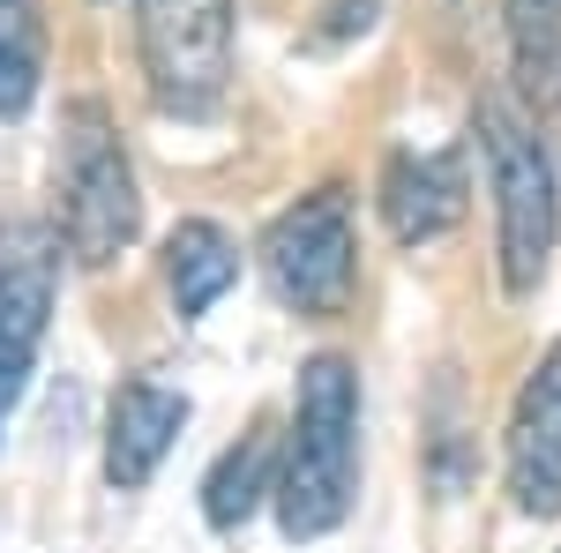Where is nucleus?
<instances>
[{"label":"nucleus","mask_w":561,"mask_h":553,"mask_svg":"<svg viewBox=\"0 0 561 553\" xmlns=\"http://www.w3.org/2000/svg\"><path fill=\"white\" fill-rule=\"evenodd\" d=\"M277 531L307 546L330 539L359 502V375L337 352H314L293 382V426L277 441Z\"/></svg>","instance_id":"obj_1"},{"label":"nucleus","mask_w":561,"mask_h":553,"mask_svg":"<svg viewBox=\"0 0 561 553\" xmlns=\"http://www.w3.org/2000/svg\"><path fill=\"white\" fill-rule=\"evenodd\" d=\"M465 210H472L465 150H397L382 165V224L397 247H427L442 232H457Z\"/></svg>","instance_id":"obj_8"},{"label":"nucleus","mask_w":561,"mask_h":553,"mask_svg":"<svg viewBox=\"0 0 561 553\" xmlns=\"http://www.w3.org/2000/svg\"><path fill=\"white\" fill-rule=\"evenodd\" d=\"M517 97L539 120H561V0H502Z\"/></svg>","instance_id":"obj_11"},{"label":"nucleus","mask_w":561,"mask_h":553,"mask_svg":"<svg viewBox=\"0 0 561 553\" xmlns=\"http://www.w3.org/2000/svg\"><path fill=\"white\" fill-rule=\"evenodd\" d=\"M135 53L158 113L217 120L232 90V0H135Z\"/></svg>","instance_id":"obj_4"},{"label":"nucleus","mask_w":561,"mask_h":553,"mask_svg":"<svg viewBox=\"0 0 561 553\" xmlns=\"http://www.w3.org/2000/svg\"><path fill=\"white\" fill-rule=\"evenodd\" d=\"M53 285H60V240L45 224L0 217V426L31 389L45 322H53Z\"/></svg>","instance_id":"obj_6"},{"label":"nucleus","mask_w":561,"mask_h":553,"mask_svg":"<svg viewBox=\"0 0 561 553\" xmlns=\"http://www.w3.org/2000/svg\"><path fill=\"white\" fill-rule=\"evenodd\" d=\"M180 426H187V396L150 382V375H128L113 389V412H105V486L113 494L150 486L158 464H165V449L180 441Z\"/></svg>","instance_id":"obj_9"},{"label":"nucleus","mask_w":561,"mask_h":553,"mask_svg":"<svg viewBox=\"0 0 561 553\" xmlns=\"http://www.w3.org/2000/svg\"><path fill=\"white\" fill-rule=\"evenodd\" d=\"M472 135L486 180H494V247H502V292L531 299L547 262H554V232H561V195H554V158L531 135L510 97H479L472 105Z\"/></svg>","instance_id":"obj_3"},{"label":"nucleus","mask_w":561,"mask_h":553,"mask_svg":"<svg viewBox=\"0 0 561 553\" xmlns=\"http://www.w3.org/2000/svg\"><path fill=\"white\" fill-rule=\"evenodd\" d=\"M262 277L277 307H293L307 322L345 314L359 292V224H352V195L345 187H314L293 210L270 217L262 232Z\"/></svg>","instance_id":"obj_5"},{"label":"nucleus","mask_w":561,"mask_h":553,"mask_svg":"<svg viewBox=\"0 0 561 553\" xmlns=\"http://www.w3.org/2000/svg\"><path fill=\"white\" fill-rule=\"evenodd\" d=\"M375 15H382V0H322L314 8V31H307V53H337V45L367 38Z\"/></svg>","instance_id":"obj_14"},{"label":"nucleus","mask_w":561,"mask_h":553,"mask_svg":"<svg viewBox=\"0 0 561 553\" xmlns=\"http://www.w3.org/2000/svg\"><path fill=\"white\" fill-rule=\"evenodd\" d=\"M502 479H510V502L524 516H561V337L539 352V367L517 389Z\"/></svg>","instance_id":"obj_7"},{"label":"nucleus","mask_w":561,"mask_h":553,"mask_svg":"<svg viewBox=\"0 0 561 553\" xmlns=\"http://www.w3.org/2000/svg\"><path fill=\"white\" fill-rule=\"evenodd\" d=\"M240 285V240L210 224V217H180L165 240V292H173L180 322H203L217 299Z\"/></svg>","instance_id":"obj_10"},{"label":"nucleus","mask_w":561,"mask_h":553,"mask_svg":"<svg viewBox=\"0 0 561 553\" xmlns=\"http://www.w3.org/2000/svg\"><path fill=\"white\" fill-rule=\"evenodd\" d=\"M45 83V0H0V120H23Z\"/></svg>","instance_id":"obj_13"},{"label":"nucleus","mask_w":561,"mask_h":553,"mask_svg":"<svg viewBox=\"0 0 561 553\" xmlns=\"http://www.w3.org/2000/svg\"><path fill=\"white\" fill-rule=\"evenodd\" d=\"M270 494H277V441L255 426V434H240L210 464V479H203V516H210V531H240Z\"/></svg>","instance_id":"obj_12"},{"label":"nucleus","mask_w":561,"mask_h":553,"mask_svg":"<svg viewBox=\"0 0 561 553\" xmlns=\"http://www.w3.org/2000/svg\"><path fill=\"white\" fill-rule=\"evenodd\" d=\"M60 203H53V240L68 247V262L105 269L135 247L142 232V187H135L128 142L113 128L105 105H68L60 120V172H53Z\"/></svg>","instance_id":"obj_2"}]
</instances>
